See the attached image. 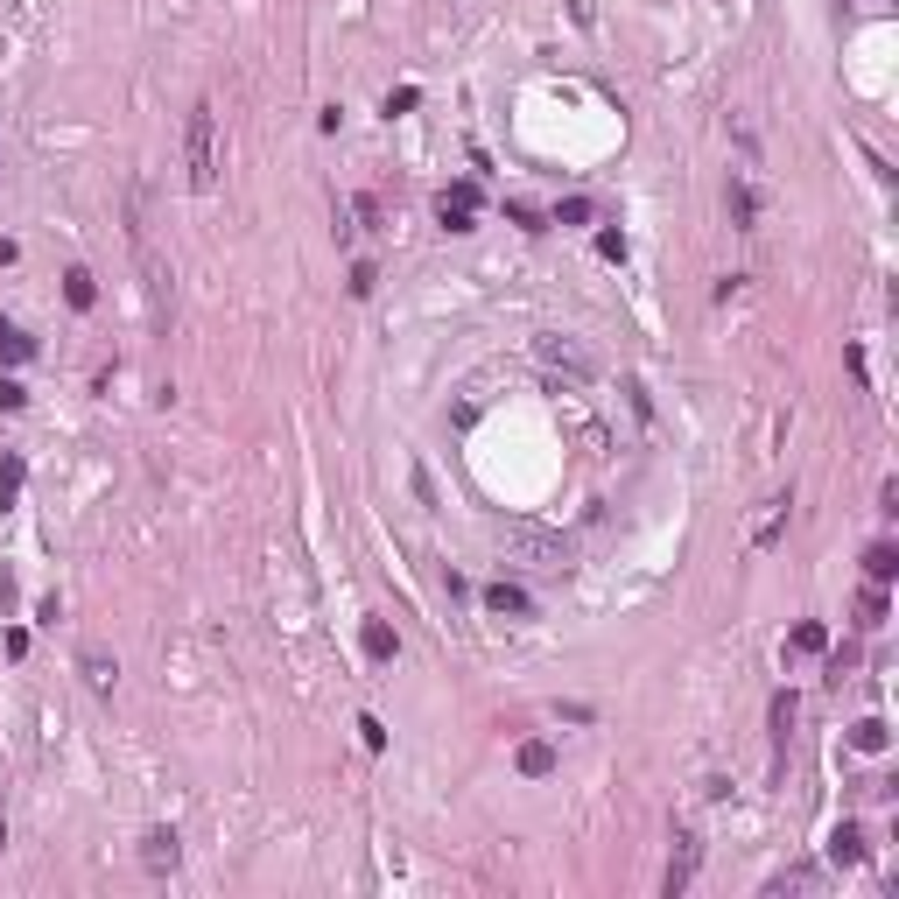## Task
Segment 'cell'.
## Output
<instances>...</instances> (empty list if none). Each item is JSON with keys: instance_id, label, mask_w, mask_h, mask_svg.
Returning <instances> with one entry per match:
<instances>
[{"instance_id": "1", "label": "cell", "mask_w": 899, "mask_h": 899, "mask_svg": "<svg viewBox=\"0 0 899 899\" xmlns=\"http://www.w3.org/2000/svg\"><path fill=\"white\" fill-rule=\"evenodd\" d=\"M183 183L197 197L218 183V113H212V99H197L190 120H183Z\"/></svg>"}, {"instance_id": "2", "label": "cell", "mask_w": 899, "mask_h": 899, "mask_svg": "<svg viewBox=\"0 0 899 899\" xmlns=\"http://www.w3.org/2000/svg\"><path fill=\"white\" fill-rule=\"evenodd\" d=\"M436 218H443V232H471V218H478V183H450L443 197H436Z\"/></svg>"}, {"instance_id": "3", "label": "cell", "mask_w": 899, "mask_h": 899, "mask_svg": "<svg viewBox=\"0 0 899 899\" xmlns=\"http://www.w3.org/2000/svg\"><path fill=\"white\" fill-rule=\"evenodd\" d=\"M724 212H731V225H738V232H759V197H752V183H745V176H731Z\"/></svg>"}, {"instance_id": "4", "label": "cell", "mask_w": 899, "mask_h": 899, "mask_svg": "<svg viewBox=\"0 0 899 899\" xmlns=\"http://www.w3.org/2000/svg\"><path fill=\"white\" fill-rule=\"evenodd\" d=\"M176 857H183V850H176V829H148V836H141V864H148V872H176Z\"/></svg>"}, {"instance_id": "5", "label": "cell", "mask_w": 899, "mask_h": 899, "mask_svg": "<svg viewBox=\"0 0 899 899\" xmlns=\"http://www.w3.org/2000/svg\"><path fill=\"white\" fill-rule=\"evenodd\" d=\"M485 611H499V618H528V611H534V598L520 590V583H506V577H499L492 590H485Z\"/></svg>"}, {"instance_id": "6", "label": "cell", "mask_w": 899, "mask_h": 899, "mask_svg": "<svg viewBox=\"0 0 899 899\" xmlns=\"http://www.w3.org/2000/svg\"><path fill=\"white\" fill-rule=\"evenodd\" d=\"M696 857H703V844H696V836H682V850H675V857H667V899L675 893H688V878H696Z\"/></svg>"}, {"instance_id": "7", "label": "cell", "mask_w": 899, "mask_h": 899, "mask_svg": "<svg viewBox=\"0 0 899 899\" xmlns=\"http://www.w3.org/2000/svg\"><path fill=\"white\" fill-rule=\"evenodd\" d=\"M829 864L844 872V864H864V829L857 822H836V836H829Z\"/></svg>"}, {"instance_id": "8", "label": "cell", "mask_w": 899, "mask_h": 899, "mask_svg": "<svg viewBox=\"0 0 899 899\" xmlns=\"http://www.w3.org/2000/svg\"><path fill=\"white\" fill-rule=\"evenodd\" d=\"M359 647H366V661H394V654H400V633L387 626V618H366V633H359Z\"/></svg>"}, {"instance_id": "9", "label": "cell", "mask_w": 899, "mask_h": 899, "mask_svg": "<svg viewBox=\"0 0 899 899\" xmlns=\"http://www.w3.org/2000/svg\"><path fill=\"white\" fill-rule=\"evenodd\" d=\"M864 577H872V583H893L899 577V548H893V541H872V548H864Z\"/></svg>"}, {"instance_id": "10", "label": "cell", "mask_w": 899, "mask_h": 899, "mask_svg": "<svg viewBox=\"0 0 899 899\" xmlns=\"http://www.w3.org/2000/svg\"><path fill=\"white\" fill-rule=\"evenodd\" d=\"M857 626H864V633L885 626V583H864V590H857Z\"/></svg>"}, {"instance_id": "11", "label": "cell", "mask_w": 899, "mask_h": 899, "mask_svg": "<svg viewBox=\"0 0 899 899\" xmlns=\"http://www.w3.org/2000/svg\"><path fill=\"white\" fill-rule=\"evenodd\" d=\"M850 745H857V752H885V745H893L885 716H857V724H850Z\"/></svg>"}, {"instance_id": "12", "label": "cell", "mask_w": 899, "mask_h": 899, "mask_svg": "<svg viewBox=\"0 0 899 899\" xmlns=\"http://www.w3.org/2000/svg\"><path fill=\"white\" fill-rule=\"evenodd\" d=\"M520 773H528V780L556 773V745H548V738H528V745H520Z\"/></svg>"}, {"instance_id": "13", "label": "cell", "mask_w": 899, "mask_h": 899, "mask_svg": "<svg viewBox=\"0 0 899 899\" xmlns=\"http://www.w3.org/2000/svg\"><path fill=\"white\" fill-rule=\"evenodd\" d=\"M815 885H822V872H815V864H801V872H780L766 893H773V899H787V893H815Z\"/></svg>"}, {"instance_id": "14", "label": "cell", "mask_w": 899, "mask_h": 899, "mask_svg": "<svg viewBox=\"0 0 899 899\" xmlns=\"http://www.w3.org/2000/svg\"><path fill=\"white\" fill-rule=\"evenodd\" d=\"M64 302H71V310H92V302H99V289H92V274H84V267H71V274H64Z\"/></svg>"}, {"instance_id": "15", "label": "cell", "mask_w": 899, "mask_h": 899, "mask_svg": "<svg viewBox=\"0 0 899 899\" xmlns=\"http://www.w3.org/2000/svg\"><path fill=\"white\" fill-rule=\"evenodd\" d=\"M794 710H801V703H794V688H780V696H773V745H787V731H794Z\"/></svg>"}, {"instance_id": "16", "label": "cell", "mask_w": 899, "mask_h": 899, "mask_svg": "<svg viewBox=\"0 0 899 899\" xmlns=\"http://www.w3.org/2000/svg\"><path fill=\"white\" fill-rule=\"evenodd\" d=\"M78 667H84V682H92V688H113V675H120V667H113L106 654H99V647H84V654H78Z\"/></svg>"}, {"instance_id": "17", "label": "cell", "mask_w": 899, "mask_h": 899, "mask_svg": "<svg viewBox=\"0 0 899 899\" xmlns=\"http://www.w3.org/2000/svg\"><path fill=\"white\" fill-rule=\"evenodd\" d=\"M0 359H7V366H22V359H35V338L7 323V331H0Z\"/></svg>"}, {"instance_id": "18", "label": "cell", "mask_w": 899, "mask_h": 899, "mask_svg": "<svg viewBox=\"0 0 899 899\" xmlns=\"http://www.w3.org/2000/svg\"><path fill=\"white\" fill-rule=\"evenodd\" d=\"M794 654H829V633H822L815 618H801V626H794Z\"/></svg>"}, {"instance_id": "19", "label": "cell", "mask_w": 899, "mask_h": 899, "mask_svg": "<svg viewBox=\"0 0 899 899\" xmlns=\"http://www.w3.org/2000/svg\"><path fill=\"white\" fill-rule=\"evenodd\" d=\"M15 492H22V457L7 450V457H0V506H15Z\"/></svg>"}, {"instance_id": "20", "label": "cell", "mask_w": 899, "mask_h": 899, "mask_svg": "<svg viewBox=\"0 0 899 899\" xmlns=\"http://www.w3.org/2000/svg\"><path fill=\"white\" fill-rule=\"evenodd\" d=\"M583 218H590V197H569V204L556 212V225H583Z\"/></svg>"}, {"instance_id": "21", "label": "cell", "mask_w": 899, "mask_h": 899, "mask_svg": "<svg viewBox=\"0 0 899 899\" xmlns=\"http://www.w3.org/2000/svg\"><path fill=\"white\" fill-rule=\"evenodd\" d=\"M22 400H28V387H22V380H0V408H7V415H15Z\"/></svg>"}, {"instance_id": "22", "label": "cell", "mask_w": 899, "mask_h": 899, "mask_svg": "<svg viewBox=\"0 0 899 899\" xmlns=\"http://www.w3.org/2000/svg\"><path fill=\"white\" fill-rule=\"evenodd\" d=\"M598 253H605V261H626V232H598Z\"/></svg>"}, {"instance_id": "23", "label": "cell", "mask_w": 899, "mask_h": 899, "mask_svg": "<svg viewBox=\"0 0 899 899\" xmlns=\"http://www.w3.org/2000/svg\"><path fill=\"white\" fill-rule=\"evenodd\" d=\"M0 267H15V239H0Z\"/></svg>"}, {"instance_id": "24", "label": "cell", "mask_w": 899, "mask_h": 899, "mask_svg": "<svg viewBox=\"0 0 899 899\" xmlns=\"http://www.w3.org/2000/svg\"><path fill=\"white\" fill-rule=\"evenodd\" d=\"M0 844H7V829H0Z\"/></svg>"}]
</instances>
